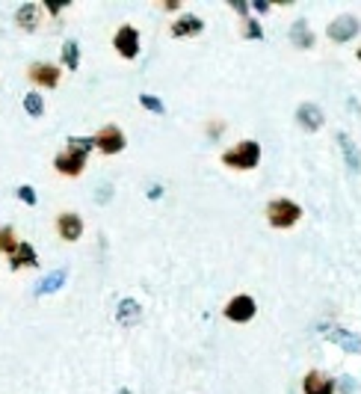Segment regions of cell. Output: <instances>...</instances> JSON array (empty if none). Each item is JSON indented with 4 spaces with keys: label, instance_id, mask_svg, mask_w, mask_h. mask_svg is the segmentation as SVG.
<instances>
[{
    "label": "cell",
    "instance_id": "14",
    "mask_svg": "<svg viewBox=\"0 0 361 394\" xmlns=\"http://www.w3.org/2000/svg\"><path fill=\"white\" fill-rule=\"evenodd\" d=\"M24 267H39V255L33 243H18V249L9 255V270H24Z\"/></svg>",
    "mask_w": 361,
    "mask_h": 394
},
{
    "label": "cell",
    "instance_id": "33",
    "mask_svg": "<svg viewBox=\"0 0 361 394\" xmlns=\"http://www.w3.org/2000/svg\"><path fill=\"white\" fill-rule=\"evenodd\" d=\"M116 394H131V391H128V388H118V391H116Z\"/></svg>",
    "mask_w": 361,
    "mask_h": 394
},
{
    "label": "cell",
    "instance_id": "13",
    "mask_svg": "<svg viewBox=\"0 0 361 394\" xmlns=\"http://www.w3.org/2000/svg\"><path fill=\"white\" fill-rule=\"evenodd\" d=\"M39 21H42V9H39V4H21L15 9V24L21 30L33 33L39 27Z\"/></svg>",
    "mask_w": 361,
    "mask_h": 394
},
{
    "label": "cell",
    "instance_id": "15",
    "mask_svg": "<svg viewBox=\"0 0 361 394\" xmlns=\"http://www.w3.org/2000/svg\"><path fill=\"white\" fill-rule=\"evenodd\" d=\"M139 318H143V305H139L136 300H122V303H118L116 320L122 326H133V323H139Z\"/></svg>",
    "mask_w": 361,
    "mask_h": 394
},
{
    "label": "cell",
    "instance_id": "6",
    "mask_svg": "<svg viewBox=\"0 0 361 394\" xmlns=\"http://www.w3.org/2000/svg\"><path fill=\"white\" fill-rule=\"evenodd\" d=\"M358 30H361V21H358L355 15H337L335 21L329 24L326 36L332 39V42L344 45V42H350V39H355V36H358Z\"/></svg>",
    "mask_w": 361,
    "mask_h": 394
},
{
    "label": "cell",
    "instance_id": "17",
    "mask_svg": "<svg viewBox=\"0 0 361 394\" xmlns=\"http://www.w3.org/2000/svg\"><path fill=\"white\" fill-rule=\"evenodd\" d=\"M326 335H329V338H332L340 350H347V353H361V338H355L352 332H347V329H337V326H335V329H329Z\"/></svg>",
    "mask_w": 361,
    "mask_h": 394
},
{
    "label": "cell",
    "instance_id": "5",
    "mask_svg": "<svg viewBox=\"0 0 361 394\" xmlns=\"http://www.w3.org/2000/svg\"><path fill=\"white\" fill-rule=\"evenodd\" d=\"M255 314H258V303L249 297V293H237V297H231L225 305V318L231 323H249Z\"/></svg>",
    "mask_w": 361,
    "mask_h": 394
},
{
    "label": "cell",
    "instance_id": "20",
    "mask_svg": "<svg viewBox=\"0 0 361 394\" xmlns=\"http://www.w3.org/2000/svg\"><path fill=\"white\" fill-rule=\"evenodd\" d=\"M18 234H15V228L12 226H0V255H12L15 249H18Z\"/></svg>",
    "mask_w": 361,
    "mask_h": 394
},
{
    "label": "cell",
    "instance_id": "19",
    "mask_svg": "<svg viewBox=\"0 0 361 394\" xmlns=\"http://www.w3.org/2000/svg\"><path fill=\"white\" fill-rule=\"evenodd\" d=\"M337 146H340V151H344V161H347V166H350L352 172H358V169H361V154H358L355 143L350 140L347 133H337Z\"/></svg>",
    "mask_w": 361,
    "mask_h": 394
},
{
    "label": "cell",
    "instance_id": "9",
    "mask_svg": "<svg viewBox=\"0 0 361 394\" xmlns=\"http://www.w3.org/2000/svg\"><path fill=\"white\" fill-rule=\"evenodd\" d=\"M27 77L36 84V86H42V89H54L59 84V77H63V71H59L54 63H33L27 69Z\"/></svg>",
    "mask_w": 361,
    "mask_h": 394
},
{
    "label": "cell",
    "instance_id": "18",
    "mask_svg": "<svg viewBox=\"0 0 361 394\" xmlns=\"http://www.w3.org/2000/svg\"><path fill=\"white\" fill-rule=\"evenodd\" d=\"M66 279H68V273H66V270H54L51 276H45V279L39 282V288H36V297H45V293H56L59 288L66 285Z\"/></svg>",
    "mask_w": 361,
    "mask_h": 394
},
{
    "label": "cell",
    "instance_id": "16",
    "mask_svg": "<svg viewBox=\"0 0 361 394\" xmlns=\"http://www.w3.org/2000/svg\"><path fill=\"white\" fill-rule=\"evenodd\" d=\"M290 45L293 48H302V51L314 48V33H311L308 21H293L290 24Z\"/></svg>",
    "mask_w": 361,
    "mask_h": 394
},
{
    "label": "cell",
    "instance_id": "8",
    "mask_svg": "<svg viewBox=\"0 0 361 394\" xmlns=\"http://www.w3.org/2000/svg\"><path fill=\"white\" fill-rule=\"evenodd\" d=\"M56 234L63 238L66 243H74L83 238V220L74 213V211H66V213H59L56 216Z\"/></svg>",
    "mask_w": 361,
    "mask_h": 394
},
{
    "label": "cell",
    "instance_id": "3",
    "mask_svg": "<svg viewBox=\"0 0 361 394\" xmlns=\"http://www.w3.org/2000/svg\"><path fill=\"white\" fill-rule=\"evenodd\" d=\"M86 151L83 148H74V146H66L63 151H59L56 157H54V169L59 172V175H68V178H77L80 172H83V166H86Z\"/></svg>",
    "mask_w": 361,
    "mask_h": 394
},
{
    "label": "cell",
    "instance_id": "30",
    "mask_svg": "<svg viewBox=\"0 0 361 394\" xmlns=\"http://www.w3.org/2000/svg\"><path fill=\"white\" fill-rule=\"evenodd\" d=\"M160 196H163V187H151L148 190V199H160Z\"/></svg>",
    "mask_w": 361,
    "mask_h": 394
},
{
    "label": "cell",
    "instance_id": "25",
    "mask_svg": "<svg viewBox=\"0 0 361 394\" xmlns=\"http://www.w3.org/2000/svg\"><path fill=\"white\" fill-rule=\"evenodd\" d=\"M15 196H18V199H21L24 205H30V208H33V205H39V196H36V190H33L30 184H21V187L15 190Z\"/></svg>",
    "mask_w": 361,
    "mask_h": 394
},
{
    "label": "cell",
    "instance_id": "1",
    "mask_svg": "<svg viewBox=\"0 0 361 394\" xmlns=\"http://www.w3.org/2000/svg\"><path fill=\"white\" fill-rule=\"evenodd\" d=\"M223 163L228 169H240V172L255 169L260 163V143L258 140H240L234 148L223 151Z\"/></svg>",
    "mask_w": 361,
    "mask_h": 394
},
{
    "label": "cell",
    "instance_id": "21",
    "mask_svg": "<svg viewBox=\"0 0 361 394\" xmlns=\"http://www.w3.org/2000/svg\"><path fill=\"white\" fill-rule=\"evenodd\" d=\"M63 66L68 71H77V66H80V45L74 42V39H68V42L63 45Z\"/></svg>",
    "mask_w": 361,
    "mask_h": 394
},
{
    "label": "cell",
    "instance_id": "22",
    "mask_svg": "<svg viewBox=\"0 0 361 394\" xmlns=\"http://www.w3.org/2000/svg\"><path fill=\"white\" fill-rule=\"evenodd\" d=\"M24 110L33 116V119H39V116L45 113V98L39 95V92H27L24 95Z\"/></svg>",
    "mask_w": 361,
    "mask_h": 394
},
{
    "label": "cell",
    "instance_id": "2",
    "mask_svg": "<svg viewBox=\"0 0 361 394\" xmlns=\"http://www.w3.org/2000/svg\"><path fill=\"white\" fill-rule=\"evenodd\" d=\"M299 220H302V208L290 199H273L267 205V223L273 228H293Z\"/></svg>",
    "mask_w": 361,
    "mask_h": 394
},
{
    "label": "cell",
    "instance_id": "29",
    "mask_svg": "<svg viewBox=\"0 0 361 394\" xmlns=\"http://www.w3.org/2000/svg\"><path fill=\"white\" fill-rule=\"evenodd\" d=\"M63 6H66V4H45V9H48L51 15H59V12H63Z\"/></svg>",
    "mask_w": 361,
    "mask_h": 394
},
{
    "label": "cell",
    "instance_id": "31",
    "mask_svg": "<svg viewBox=\"0 0 361 394\" xmlns=\"http://www.w3.org/2000/svg\"><path fill=\"white\" fill-rule=\"evenodd\" d=\"M255 9H258V12H267L270 4H267V0H255Z\"/></svg>",
    "mask_w": 361,
    "mask_h": 394
},
{
    "label": "cell",
    "instance_id": "27",
    "mask_svg": "<svg viewBox=\"0 0 361 394\" xmlns=\"http://www.w3.org/2000/svg\"><path fill=\"white\" fill-rule=\"evenodd\" d=\"M223 131H225V122H219V119H216V122H210V125H208V133H210V136H213V140H216V136H219V133H223Z\"/></svg>",
    "mask_w": 361,
    "mask_h": 394
},
{
    "label": "cell",
    "instance_id": "7",
    "mask_svg": "<svg viewBox=\"0 0 361 394\" xmlns=\"http://www.w3.org/2000/svg\"><path fill=\"white\" fill-rule=\"evenodd\" d=\"M113 48L118 51V56H125V60H133V56L139 54V30L125 24L118 27L116 36H113Z\"/></svg>",
    "mask_w": 361,
    "mask_h": 394
},
{
    "label": "cell",
    "instance_id": "34",
    "mask_svg": "<svg viewBox=\"0 0 361 394\" xmlns=\"http://www.w3.org/2000/svg\"><path fill=\"white\" fill-rule=\"evenodd\" d=\"M358 60H361V48H358Z\"/></svg>",
    "mask_w": 361,
    "mask_h": 394
},
{
    "label": "cell",
    "instance_id": "28",
    "mask_svg": "<svg viewBox=\"0 0 361 394\" xmlns=\"http://www.w3.org/2000/svg\"><path fill=\"white\" fill-rule=\"evenodd\" d=\"M240 15H243V18H249V4H246V0H234V4H231Z\"/></svg>",
    "mask_w": 361,
    "mask_h": 394
},
{
    "label": "cell",
    "instance_id": "11",
    "mask_svg": "<svg viewBox=\"0 0 361 394\" xmlns=\"http://www.w3.org/2000/svg\"><path fill=\"white\" fill-rule=\"evenodd\" d=\"M296 122H299V128H305L308 133H314V131L323 128L326 116H323V110H320L317 104H299V110H296Z\"/></svg>",
    "mask_w": 361,
    "mask_h": 394
},
{
    "label": "cell",
    "instance_id": "10",
    "mask_svg": "<svg viewBox=\"0 0 361 394\" xmlns=\"http://www.w3.org/2000/svg\"><path fill=\"white\" fill-rule=\"evenodd\" d=\"M205 30V21L198 15H193V12H187V15H180V18H175L172 21V27H169V33L175 36V39H187V36H198Z\"/></svg>",
    "mask_w": 361,
    "mask_h": 394
},
{
    "label": "cell",
    "instance_id": "23",
    "mask_svg": "<svg viewBox=\"0 0 361 394\" xmlns=\"http://www.w3.org/2000/svg\"><path fill=\"white\" fill-rule=\"evenodd\" d=\"M243 36L246 39H255V42H260V39H264V27H260V21L258 18H243Z\"/></svg>",
    "mask_w": 361,
    "mask_h": 394
},
{
    "label": "cell",
    "instance_id": "32",
    "mask_svg": "<svg viewBox=\"0 0 361 394\" xmlns=\"http://www.w3.org/2000/svg\"><path fill=\"white\" fill-rule=\"evenodd\" d=\"M163 9H166V12H175V9H178V4H175V0H166Z\"/></svg>",
    "mask_w": 361,
    "mask_h": 394
},
{
    "label": "cell",
    "instance_id": "24",
    "mask_svg": "<svg viewBox=\"0 0 361 394\" xmlns=\"http://www.w3.org/2000/svg\"><path fill=\"white\" fill-rule=\"evenodd\" d=\"M139 104H143L148 113H157V116H163V113H166L163 101H160V98H154V95H139Z\"/></svg>",
    "mask_w": 361,
    "mask_h": 394
},
{
    "label": "cell",
    "instance_id": "26",
    "mask_svg": "<svg viewBox=\"0 0 361 394\" xmlns=\"http://www.w3.org/2000/svg\"><path fill=\"white\" fill-rule=\"evenodd\" d=\"M68 146H74V148H83L86 154L95 148V140L92 136H68Z\"/></svg>",
    "mask_w": 361,
    "mask_h": 394
},
{
    "label": "cell",
    "instance_id": "4",
    "mask_svg": "<svg viewBox=\"0 0 361 394\" xmlns=\"http://www.w3.org/2000/svg\"><path fill=\"white\" fill-rule=\"evenodd\" d=\"M92 140H95V148L101 151V154H118V151H125V146H128L125 133H122V128H118V125H104L101 131L92 136Z\"/></svg>",
    "mask_w": 361,
    "mask_h": 394
},
{
    "label": "cell",
    "instance_id": "12",
    "mask_svg": "<svg viewBox=\"0 0 361 394\" xmlns=\"http://www.w3.org/2000/svg\"><path fill=\"white\" fill-rule=\"evenodd\" d=\"M302 391L305 394H335V380L323 370H308L302 380Z\"/></svg>",
    "mask_w": 361,
    "mask_h": 394
}]
</instances>
